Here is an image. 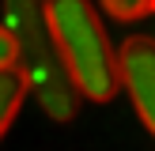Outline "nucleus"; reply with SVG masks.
Here are the masks:
<instances>
[{"label": "nucleus", "mask_w": 155, "mask_h": 151, "mask_svg": "<svg viewBox=\"0 0 155 151\" xmlns=\"http://www.w3.org/2000/svg\"><path fill=\"white\" fill-rule=\"evenodd\" d=\"M4 27L15 38V68L27 79V91L42 113L57 125L76 121L83 98L76 91L72 76L64 68L57 42L49 34V23H45V4L38 0H12L4 4Z\"/></svg>", "instance_id": "obj_1"}, {"label": "nucleus", "mask_w": 155, "mask_h": 151, "mask_svg": "<svg viewBox=\"0 0 155 151\" xmlns=\"http://www.w3.org/2000/svg\"><path fill=\"white\" fill-rule=\"evenodd\" d=\"M45 23H49V34L64 57V68L80 98L98 106L110 102L121 91V68H117V49L106 34L102 11L87 0H49Z\"/></svg>", "instance_id": "obj_2"}, {"label": "nucleus", "mask_w": 155, "mask_h": 151, "mask_svg": "<svg viewBox=\"0 0 155 151\" xmlns=\"http://www.w3.org/2000/svg\"><path fill=\"white\" fill-rule=\"evenodd\" d=\"M117 68H121V91L129 95L136 117L155 136V38L133 34L117 45Z\"/></svg>", "instance_id": "obj_3"}, {"label": "nucleus", "mask_w": 155, "mask_h": 151, "mask_svg": "<svg viewBox=\"0 0 155 151\" xmlns=\"http://www.w3.org/2000/svg\"><path fill=\"white\" fill-rule=\"evenodd\" d=\"M27 79H23L19 68H0V140L12 128V121L19 117L23 102H27Z\"/></svg>", "instance_id": "obj_4"}, {"label": "nucleus", "mask_w": 155, "mask_h": 151, "mask_svg": "<svg viewBox=\"0 0 155 151\" xmlns=\"http://www.w3.org/2000/svg\"><path fill=\"white\" fill-rule=\"evenodd\" d=\"M98 11L117 23H140L148 15H155V0H106Z\"/></svg>", "instance_id": "obj_5"}, {"label": "nucleus", "mask_w": 155, "mask_h": 151, "mask_svg": "<svg viewBox=\"0 0 155 151\" xmlns=\"http://www.w3.org/2000/svg\"><path fill=\"white\" fill-rule=\"evenodd\" d=\"M0 68H15V38L0 23Z\"/></svg>", "instance_id": "obj_6"}]
</instances>
